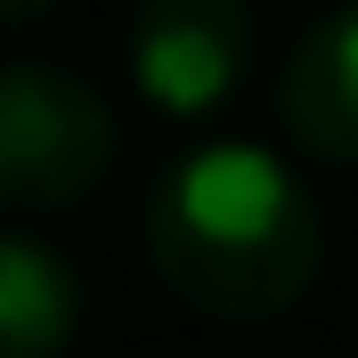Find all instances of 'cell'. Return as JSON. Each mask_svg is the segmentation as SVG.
<instances>
[{"mask_svg":"<svg viewBox=\"0 0 358 358\" xmlns=\"http://www.w3.org/2000/svg\"><path fill=\"white\" fill-rule=\"evenodd\" d=\"M82 326V285L66 252L0 228V358H57Z\"/></svg>","mask_w":358,"mask_h":358,"instance_id":"obj_5","label":"cell"},{"mask_svg":"<svg viewBox=\"0 0 358 358\" xmlns=\"http://www.w3.org/2000/svg\"><path fill=\"white\" fill-rule=\"evenodd\" d=\"M57 0H0V24H33V17H49Z\"/></svg>","mask_w":358,"mask_h":358,"instance_id":"obj_6","label":"cell"},{"mask_svg":"<svg viewBox=\"0 0 358 358\" xmlns=\"http://www.w3.org/2000/svg\"><path fill=\"white\" fill-rule=\"evenodd\" d=\"M147 261L179 310L252 326V317H285L310 293L317 261H326V228L285 155L212 138L155 179Z\"/></svg>","mask_w":358,"mask_h":358,"instance_id":"obj_1","label":"cell"},{"mask_svg":"<svg viewBox=\"0 0 358 358\" xmlns=\"http://www.w3.org/2000/svg\"><path fill=\"white\" fill-rule=\"evenodd\" d=\"M277 106H285V131L317 163H358V8L326 17L293 49Z\"/></svg>","mask_w":358,"mask_h":358,"instance_id":"obj_4","label":"cell"},{"mask_svg":"<svg viewBox=\"0 0 358 358\" xmlns=\"http://www.w3.org/2000/svg\"><path fill=\"white\" fill-rule=\"evenodd\" d=\"M252 66V0H138L131 82L171 122H203L236 98Z\"/></svg>","mask_w":358,"mask_h":358,"instance_id":"obj_3","label":"cell"},{"mask_svg":"<svg viewBox=\"0 0 358 358\" xmlns=\"http://www.w3.org/2000/svg\"><path fill=\"white\" fill-rule=\"evenodd\" d=\"M114 163V106L66 66H0V212H66Z\"/></svg>","mask_w":358,"mask_h":358,"instance_id":"obj_2","label":"cell"}]
</instances>
